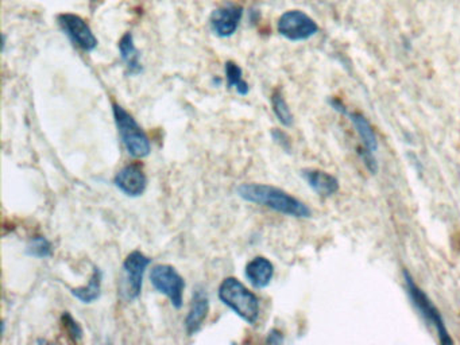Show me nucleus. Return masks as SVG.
<instances>
[{
  "instance_id": "nucleus-7",
  "label": "nucleus",
  "mask_w": 460,
  "mask_h": 345,
  "mask_svg": "<svg viewBox=\"0 0 460 345\" xmlns=\"http://www.w3.org/2000/svg\"><path fill=\"white\" fill-rule=\"evenodd\" d=\"M277 30L292 42L306 41L318 32V23L304 11L290 10L280 16Z\"/></svg>"
},
{
  "instance_id": "nucleus-20",
  "label": "nucleus",
  "mask_w": 460,
  "mask_h": 345,
  "mask_svg": "<svg viewBox=\"0 0 460 345\" xmlns=\"http://www.w3.org/2000/svg\"><path fill=\"white\" fill-rule=\"evenodd\" d=\"M63 320V327H64L65 332L68 333V336L75 340V341H79L82 337V330L79 325V322L70 315L69 312H65L61 317Z\"/></svg>"
},
{
  "instance_id": "nucleus-5",
  "label": "nucleus",
  "mask_w": 460,
  "mask_h": 345,
  "mask_svg": "<svg viewBox=\"0 0 460 345\" xmlns=\"http://www.w3.org/2000/svg\"><path fill=\"white\" fill-rule=\"evenodd\" d=\"M150 263L151 259L143 252L128 253L123 262V278L120 283V294L123 299L134 301L139 297L142 291L143 275Z\"/></svg>"
},
{
  "instance_id": "nucleus-3",
  "label": "nucleus",
  "mask_w": 460,
  "mask_h": 345,
  "mask_svg": "<svg viewBox=\"0 0 460 345\" xmlns=\"http://www.w3.org/2000/svg\"><path fill=\"white\" fill-rule=\"evenodd\" d=\"M112 112L118 132L128 149V154L134 158L147 157L151 151V144L142 127L138 125L130 112L116 103L112 104Z\"/></svg>"
},
{
  "instance_id": "nucleus-6",
  "label": "nucleus",
  "mask_w": 460,
  "mask_h": 345,
  "mask_svg": "<svg viewBox=\"0 0 460 345\" xmlns=\"http://www.w3.org/2000/svg\"><path fill=\"white\" fill-rule=\"evenodd\" d=\"M150 281L154 289L170 299L175 309H180L184 303L185 281L170 265H157L150 272Z\"/></svg>"
},
{
  "instance_id": "nucleus-4",
  "label": "nucleus",
  "mask_w": 460,
  "mask_h": 345,
  "mask_svg": "<svg viewBox=\"0 0 460 345\" xmlns=\"http://www.w3.org/2000/svg\"><path fill=\"white\" fill-rule=\"evenodd\" d=\"M404 278H405V284L409 293V297L412 299L413 305L416 309L420 312V314L424 317V320L432 325L440 339L442 344H452L454 340L451 339L448 330L445 327V320L439 309L435 306V303L430 301L428 296L418 287V284L414 282L412 275L408 271H404Z\"/></svg>"
},
{
  "instance_id": "nucleus-1",
  "label": "nucleus",
  "mask_w": 460,
  "mask_h": 345,
  "mask_svg": "<svg viewBox=\"0 0 460 345\" xmlns=\"http://www.w3.org/2000/svg\"><path fill=\"white\" fill-rule=\"evenodd\" d=\"M239 197L247 203L262 205L290 218L308 219L312 211L302 200L293 197L282 189L266 184H243L238 188Z\"/></svg>"
},
{
  "instance_id": "nucleus-10",
  "label": "nucleus",
  "mask_w": 460,
  "mask_h": 345,
  "mask_svg": "<svg viewBox=\"0 0 460 345\" xmlns=\"http://www.w3.org/2000/svg\"><path fill=\"white\" fill-rule=\"evenodd\" d=\"M115 187L128 197H139L147 188V177L142 165L130 163L116 172L113 178Z\"/></svg>"
},
{
  "instance_id": "nucleus-17",
  "label": "nucleus",
  "mask_w": 460,
  "mask_h": 345,
  "mask_svg": "<svg viewBox=\"0 0 460 345\" xmlns=\"http://www.w3.org/2000/svg\"><path fill=\"white\" fill-rule=\"evenodd\" d=\"M227 87L234 88L240 96H246L250 91L249 84L243 79V70L238 63L234 61H227L224 66Z\"/></svg>"
},
{
  "instance_id": "nucleus-8",
  "label": "nucleus",
  "mask_w": 460,
  "mask_h": 345,
  "mask_svg": "<svg viewBox=\"0 0 460 345\" xmlns=\"http://www.w3.org/2000/svg\"><path fill=\"white\" fill-rule=\"evenodd\" d=\"M58 26L65 35L84 51H92L97 46V38L89 25L76 14L64 13L57 16Z\"/></svg>"
},
{
  "instance_id": "nucleus-11",
  "label": "nucleus",
  "mask_w": 460,
  "mask_h": 345,
  "mask_svg": "<svg viewBox=\"0 0 460 345\" xmlns=\"http://www.w3.org/2000/svg\"><path fill=\"white\" fill-rule=\"evenodd\" d=\"M331 106H332L333 110L342 112L352 122L359 138L363 142V146H365L363 150L375 154L378 150V139L373 130V126L370 125V122L366 119L365 116L361 113H356V112H349L340 100H331Z\"/></svg>"
},
{
  "instance_id": "nucleus-19",
  "label": "nucleus",
  "mask_w": 460,
  "mask_h": 345,
  "mask_svg": "<svg viewBox=\"0 0 460 345\" xmlns=\"http://www.w3.org/2000/svg\"><path fill=\"white\" fill-rule=\"evenodd\" d=\"M26 251L30 256L44 259L51 255V244L45 236H34L30 239Z\"/></svg>"
},
{
  "instance_id": "nucleus-9",
  "label": "nucleus",
  "mask_w": 460,
  "mask_h": 345,
  "mask_svg": "<svg viewBox=\"0 0 460 345\" xmlns=\"http://www.w3.org/2000/svg\"><path fill=\"white\" fill-rule=\"evenodd\" d=\"M243 16V7L228 3L212 11L209 18V25L212 32L220 38H228L238 30L239 23Z\"/></svg>"
},
{
  "instance_id": "nucleus-13",
  "label": "nucleus",
  "mask_w": 460,
  "mask_h": 345,
  "mask_svg": "<svg viewBox=\"0 0 460 345\" xmlns=\"http://www.w3.org/2000/svg\"><path fill=\"white\" fill-rule=\"evenodd\" d=\"M302 178L311 189L321 197H331L339 190V181L330 172L318 169H304Z\"/></svg>"
},
{
  "instance_id": "nucleus-2",
  "label": "nucleus",
  "mask_w": 460,
  "mask_h": 345,
  "mask_svg": "<svg viewBox=\"0 0 460 345\" xmlns=\"http://www.w3.org/2000/svg\"><path fill=\"white\" fill-rule=\"evenodd\" d=\"M219 299L247 324L254 325L259 317V299L243 283L228 277L219 286Z\"/></svg>"
},
{
  "instance_id": "nucleus-18",
  "label": "nucleus",
  "mask_w": 460,
  "mask_h": 345,
  "mask_svg": "<svg viewBox=\"0 0 460 345\" xmlns=\"http://www.w3.org/2000/svg\"><path fill=\"white\" fill-rule=\"evenodd\" d=\"M271 107L273 112L277 116L278 122L285 127L293 125V113L286 103L285 97L280 89H275L271 94Z\"/></svg>"
},
{
  "instance_id": "nucleus-15",
  "label": "nucleus",
  "mask_w": 460,
  "mask_h": 345,
  "mask_svg": "<svg viewBox=\"0 0 460 345\" xmlns=\"http://www.w3.org/2000/svg\"><path fill=\"white\" fill-rule=\"evenodd\" d=\"M118 49L120 53V58L126 66L128 75L131 76H138L143 72L142 63H141V53L139 50L135 46L134 42V37L131 32H126L119 44H118Z\"/></svg>"
},
{
  "instance_id": "nucleus-14",
  "label": "nucleus",
  "mask_w": 460,
  "mask_h": 345,
  "mask_svg": "<svg viewBox=\"0 0 460 345\" xmlns=\"http://www.w3.org/2000/svg\"><path fill=\"white\" fill-rule=\"evenodd\" d=\"M274 275V266L269 259L256 256L246 266V278L255 289H265L269 286Z\"/></svg>"
},
{
  "instance_id": "nucleus-16",
  "label": "nucleus",
  "mask_w": 460,
  "mask_h": 345,
  "mask_svg": "<svg viewBox=\"0 0 460 345\" xmlns=\"http://www.w3.org/2000/svg\"><path fill=\"white\" fill-rule=\"evenodd\" d=\"M101 281H103L101 270L99 267H94V272L88 281V284L72 289L70 291L82 303H92L96 299H99L101 294Z\"/></svg>"
},
{
  "instance_id": "nucleus-21",
  "label": "nucleus",
  "mask_w": 460,
  "mask_h": 345,
  "mask_svg": "<svg viewBox=\"0 0 460 345\" xmlns=\"http://www.w3.org/2000/svg\"><path fill=\"white\" fill-rule=\"evenodd\" d=\"M268 344H282L284 343V336L278 330H271L266 339Z\"/></svg>"
},
{
  "instance_id": "nucleus-12",
  "label": "nucleus",
  "mask_w": 460,
  "mask_h": 345,
  "mask_svg": "<svg viewBox=\"0 0 460 345\" xmlns=\"http://www.w3.org/2000/svg\"><path fill=\"white\" fill-rule=\"evenodd\" d=\"M209 312V299L203 289H197L192 296L191 308L185 318V330L188 336L200 332Z\"/></svg>"
}]
</instances>
